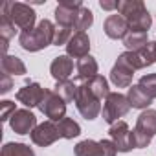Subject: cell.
Returning <instances> with one entry per match:
<instances>
[{"label":"cell","mask_w":156,"mask_h":156,"mask_svg":"<svg viewBox=\"0 0 156 156\" xmlns=\"http://www.w3.org/2000/svg\"><path fill=\"white\" fill-rule=\"evenodd\" d=\"M55 39V28L50 20H41L37 28L20 33V46L28 51H37L51 44Z\"/></svg>","instance_id":"obj_1"},{"label":"cell","mask_w":156,"mask_h":156,"mask_svg":"<svg viewBox=\"0 0 156 156\" xmlns=\"http://www.w3.org/2000/svg\"><path fill=\"white\" fill-rule=\"evenodd\" d=\"M118 11L129 22L130 31L147 33L151 28V15L141 2H118Z\"/></svg>","instance_id":"obj_2"},{"label":"cell","mask_w":156,"mask_h":156,"mask_svg":"<svg viewBox=\"0 0 156 156\" xmlns=\"http://www.w3.org/2000/svg\"><path fill=\"white\" fill-rule=\"evenodd\" d=\"M2 13H6L15 26H19L22 31L33 30L35 24V11L20 2H4L2 4Z\"/></svg>","instance_id":"obj_3"},{"label":"cell","mask_w":156,"mask_h":156,"mask_svg":"<svg viewBox=\"0 0 156 156\" xmlns=\"http://www.w3.org/2000/svg\"><path fill=\"white\" fill-rule=\"evenodd\" d=\"M129 108H130V103L123 94H108V98L105 99L101 114H103L105 121L114 125L119 118H123L129 112Z\"/></svg>","instance_id":"obj_4"},{"label":"cell","mask_w":156,"mask_h":156,"mask_svg":"<svg viewBox=\"0 0 156 156\" xmlns=\"http://www.w3.org/2000/svg\"><path fill=\"white\" fill-rule=\"evenodd\" d=\"M75 105H77V110H79L87 119H94L101 112L99 99L90 92L87 83L79 87V92H77V98H75Z\"/></svg>","instance_id":"obj_5"},{"label":"cell","mask_w":156,"mask_h":156,"mask_svg":"<svg viewBox=\"0 0 156 156\" xmlns=\"http://www.w3.org/2000/svg\"><path fill=\"white\" fill-rule=\"evenodd\" d=\"M121 57L134 68H143V66H149L152 62H156V42H147L141 50L138 51H127V53H121Z\"/></svg>","instance_id":"obj_6"},{"label":"cell","mask_w":156,"mask_h":156,"mask_svg":"<svg viewBox=\"0 0 156 156\" xmlns=\"http://www.w3.org/2000/svg\"><path fill=\"white\" fill-rule=\"evenodd\" d=\"M39 108L42 110V114H46L50 118V121H61L66 112V103L55 92L46 90V96H44L42 103L39 105Z\"/></svg>","instance_id":"obj_7"},{"label":"cell","mask_w":156,"mask_h":156,"mask_svg":"<svg viewBox=\"0 0 156 156\" xmlns=\"http://www.w3.org/2000/svg\"><path fill=\"white\" fill-rule=\"evenodd\" d=\"M57 138H61V134H59V129H57V125L53 121H44V123L37 125L33 129V132H31L33 143H37L41 147H46V145L53 143Z\"/></svg>","instance_id":"obj_8"},{"label":"cell","mask_w":156,"mask_h":156,"mask_svg":"<svg viewBox=\"0 0 156 156\" xmlns=\"http://www.w3.org/2000/svg\"><path fill=\"white\" fill-rule=\"evenodd\" d=\"M110 138L114 140V145L118 147V151L121 152H127L130 149H134V143H132V132L129 130L127 123L125 121H118L110 127Z\"/></svg>","instance_id":"obj_9"},{"label":"cell","mask_w":156,"mask_h":156,"mask_svg":"<svg viewBox=\"0 0 156 156\" xmlns=\"http://www.w3.org/2000/svg\"><path fill=\"white\" fill-rule=\"evenodd\" d=\"M44 96H46V90H44L41 85L30 83V85H26L24 88L19 90L17 99H19L22 105H26V107H39V105L42 103Z\"/></svg>","instance_id":"obj_10"},{"label":"cell","mask_w":156,"mask_h":156,"mask_svg":"<svg viewBox=\"0 0 156 156\" xmlns=\"http://www.w3.org/2000/svg\"><path fill=\"white\" fill-rule=\"evenodd\" d=\"M9 125L17 134H28L33 132V127L37 125V118L30 110H17L11 114Z\"/></svg>","instance_id":"obj_11"},{"label":"cell","mask_w":156,"mask_h":156,"mask_svg":"<svg viewBox=\"0 0 156 156\" xmlns=\"http://www.w3.org/2000/svg\"><path fill=\"white\" fill-rule=\"evenodd\" d=\"M66 50H68V53H70L72 57H75V59L87 57V53H88V50H90V41H88L87 33H85V31L73 33V35L70 37L68 44H66Z\"/></svg>","instance_id":"obj_12"},{"label":"cell","mask_w":156,"mask_h":156,"mask_svg":"<svg viewBox=\"0 0 156 156\" xmlns=\"http://www.w3.org/2000/svg\"><path fill=\"white\" fill-rule=\"evenodd\" d=\"M132 72H134V68L119 55L116 66L112 68L110 79H112V83H114L116 87H129V85H130V79H132V75H134Z\"/></svg>","instance_id":"obj_13"},{"label":"cell","mask_w":156,"mask_h":156,"mask_svg":"<svg viewBox=\"0 0 156 156\" xmlns=\"http://www.w3.org/2000/svg\"><path fill=\"white\" fill-rule=\"evenodd\" d=\"M129 31V22L121 15H110L105 20V33L110 39H125Z\"/></svg>","instance_id":"obj_14"},{"label":"cell","mask_w":156,"mask_h":156,"mask_svg":"<svg viewBox=\"0 0 156 156\" xmlns=\"http://www.w3.org/2000/svg\"><path fill=\"white\" fill-rule=\"evenodd\" d=\"M50 70H51V75L55 77L59 83H64V81H68V77L72 75L73 61L70 57H66V55H61V57H57L51 62V68Z\"/></svg>","instance_id":"obj_15"},{"label":"cell","mask_w":156,"mask_h":156,"mask_svg":"<svg viewBox=\"0 0 156 156\" xmlns=\"http://www.w3.org/2000/svg\"><path fill=\"white\" fill-rule=\"evenodd\" d=\"M136 132L147 136V138H152L156 134V110H145L140 114L138 118V123H136Z\"/></svg>","instance_id":"obj_16"},{"label":"cell","mask_w":156,"mask_h":156,"mask_svg":"<svg viewBox=\"0 0 156 156\" xmlns=\"http://www.w3.org/2000/svg\"><path fill=\"white\" fill-rule=\"evenodd\" d=\"M96 75H98V62L90 55H87V57L77 61V81L88 83L90 79H94Z\"/></svg>","instance_id":"obj_17"},{"label":"cell","mask_w":156,"mask_h":156,"mask_svg":"<svg viewBox=\"0 0 156 156\" xmlns=\"http://www.w3.org/2000/svg\"><path fill=\"white\" fill-rule=\"evenodd\" d=\"M130 107L134 108H147L151 103H152V98L143 90V87L136 85V87H130L129 88V96H127Z\"/></svg>","instance_id":"obj_18"},{"label":"cell","mask_w":156,"mask_h":156,"mask_svg":"<svg viewBox=\"0 0 156 156\" xmlns=\"http://www.w3.org/2000/svg\"><path fill=\"white\" fill-rule=\"evenodd\" d=\"M75 156H103V147L101 141L94 140H85L75 145Z\"/></svg>","instance_id":"obj_19"},{"label":"cell","mask_w":156,"mask_h":156,"mask_svg":"<svg viewBox=\"0 0 156 156\" xmlns=\"http://www.w3.org/2000/svg\"><path fill=\"white\" fill-rule=\"evenodd\" d=\"M64 103H70V101H75L77 98V92H79V87L73 81H64V83H59L53 90Z\"/></svg>","instance_id":"obj_20"},{"label":"cell","mask_w":156,"mask_h":156,"mask_svg":"<svg viewBox=\"0 0 156 156\" xmlns=\"http://www.w3.org/2000/svg\"><path fill=\"white\" fill-rule=\"evenodd\" d=\"M87 85H88L90 92H92L99 101H101L103 98L107 99V98H108V94H110V92H108V83H107V79H105L103 75H96L94 79H90Z\"/></svg>","instance_id":"obj_21"},{"label":"cell","mask_w":156,"mask_h":156,"mask_svg":"<svg viewBox=\"0 0 156 156\" xmlns=\"http://www.w3.org/2000/svg\"><path fill=\"white\" fill-rule=\"evenodd\" d=\"M2 70L8 75H22V73H26L24 62L19 57H9V55H6L2 59Z\"/></svg>","instance_id":"obj_22"},{"label":"cell","mask_w":156,"mask_h":156,"mask_svg":"<svg viewBox=\"0 0 156 156\" xmlns=\"http://www.w3.org/2000/svg\"><path fill=\"white\" fill-rule=\"evenodd\" d=\"M57 129H59L61 138H68V140L79 136V132H81L79 125H77L73 119H70V118H62V119L57 123Z\"/></svg>","instance_id":"obj_23"},{"label":"cell","mask_w":156,"mask_h":156,"mask_svg":"<svg viewBox=\"0 0 156 156\" xmlns=\"http://www.w3.org/2000/svg\"><path fill=\"white\" fill-rule=\"evenodd\" d=\"M125 46L129 48V51H138L147 44V33H138V31H130L125 39H123Z\"/></svg>","instance_id":"obj_24"},{"label":"cell","mask_w":156,"mask_h":156,"mask_svg":"<svg viewBox=\"0 0 156 156\" xmlns=\"http://www.w3.org/2000/svg\"><path fill=\"white\" fill-rule=\"evenodd\" d=\"M2 156H35V152L24 143H8L2 149Z\"/></svg>","instance_id":"obj_25"},{"label":"cell","mask_w":156,"mask_h":156,"mask_svg":"<svg viewBox=\"0 0 156 156\" xmlns=\"http://www.w3.org/2000/svg\"><path fill=\"white\" fill-rule=\"evenodd\" d=\"M94 22V17H92V11L87 9V8H81L77 11V19H75V30L77 31H85L88 30V26Z\"/></svg>","instance_id":"obj_26"},{"label":"cell","mask_w":156,"mask_h":156,"mask_svg":"<svg viewBox=\"0 0 156 156\" xmlns=\"http://www.w3.org/2000/svg\"><path fill=\"white\" fill-rule=\"evenodd\" d=\"M0 33H2V41L8 42L13 35H15V24L11 22V19L2 13V19H0Z\"/></svg>","instance_id":"obj_27"},{"label":"cell","mask_w":156,"mask_h":156,"mask_svg":"<svg viewBox=\"0 0 156 156\" xmlns=\"http://www.w3.org/2000/svg\"><path fill=\"white\" fill-rule=\"evenodd\" d=\"M140 87H143V90H145L152 99H156V73L143 75L141 79H140Z\"/></svg>","instance_id":"obj_28"},{"label":"cell","mask_w":156,"mask_h":156,"mask_svg":"<svg viewBox=\"0 0 156 156\" xmlns=\"http://www.w3.org/2000/svg\"><path fill=\"white\" fill-rule=\"evenodd\" d=\"M9 112H17V110H15V103H13V101H2V119H4V121L11 119V118H9Z\"/></svg>","instance_id":"obj_29"},{"label":"cell","mask_w":156,"mask_h":156,"mask_svg":"<svg viewBox=\"0 0 156 156\" xmlns=\"http://www.w3.org/2000/svg\"><path fill=\"white\" fill-rule=\"evenodd\" d=\"M0 88H2V90H0L2 94H8L11 90V79H9L8 73H2V87H0Z\"/></svg>","instance_id":"obj_30"}]
</instances>
